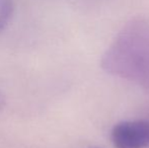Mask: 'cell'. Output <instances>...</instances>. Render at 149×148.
<instances>
[{"label": "cell", "mask_w": 149, "mask_h": 148, "mask_svg": "<svg viewBox=\"0 0 149 148\" xmlns=\"http://www.w3.org/2000/svg\"><path fill=\"white\" fill-rule=\"evenodd\" d=\"M102 67L149 88V22H130L115 39L102 59Z\"/></svg>", "instance_id": "obj_1"}, {"label": "cell", "mask_w": 149, "mask_h": 148, "mask_svg": "<svg viewBox=\"0 0 149 148\" xmlns=\"http://www.w3.org/2000/svg\"><path fill=\"white\" fill-rule=\"evenodd\" d=\"M115 148H145L149 146V121H123L115 125L111 134Z\"/></svg>", "instance_id": "obj_2"}, {"label": "cell", "mask_w": 149, "mask_h": 148, "mask_svg": "<svg viewBox=\"0 0 149 148\" xmlns=\"http://www.w3.org/2000/svg\"><path fill=\"white\" fill-rule=\"evenodd\" d=\"M13 8V0H0V32L11 19Z\"/></svg>", "instance_id": "obj_3"}, {"label": "cell", "mask_w": 149, "mask_h": 148, "mask_svg": "<svg viewBox=\"0 0 149 148\" xmlns=\"http://www.w3.org/2000/svg\"><path fill=\"white\" fill-rule=\"evenodd\" d=\"M2 105H3V99H2L1 95H0V108L2 107Z\"/></svg>", "instance_id": "obj_4"}]
</instances>
